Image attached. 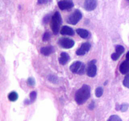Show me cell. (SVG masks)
<instances>
[{"mask_svg":"<svg viewBox=\"0 0 129 121\" xmlns=\"http://www.w3.org/2000/svg\"><path fill=\"white\" fill-rule=\"evenodd\" d=\"M90 87L87 84H83L76 93L75 100L77 103L82 105L85 103L90 97Z\"/></svg>","mask_w":129,"mask_h":121,"instance_id":"cell-1","label":"cell"},{"mask_svg":"<svg viewBox=\"0 0 129 121\" xmlns=\"http://www.w3.org/2000/svg\"><path fill=\"white\" fill-rule=\"evenodd\" d=\"M62 24V17L60 13L56 11L51 19V28L54 34H57L60 31V25Z\"/></svg>","mask_w":129,"mask_h":121,"instance_id":"cell-2","label":"cell"},{"mask_svg":"<svg viewBox=\"0 0 129 121\" xmlns=\"http://www.w3.org/2000/svg\"><path fill=\"white\" fill-rule=\"evenodd\" d=\"M70 70L75 74H83L85 71V65L80 61H76L71 65Z\"/></svg>","mask_w":129,"mask_h":121,"instance_id":"cell-3","label":"cell"},{"mask_svg":"<svg viewBox=\"0 0 129 121\" xmlns=\"http://www.w3.org/2000/svg\"><path fill=\"white\" fill-rule=\"evenodd\" d=\"M82 18V13L79 10H76L68 18V23L71 25H76Z\"/></svg>","mask_w":129,"mask_h":121,"instance_id":"cell-4","label":"cell"},{"mask_svg":"<svg viewBox=\"0 0 129 121\" xmlns=\"http://www.w3.org/2000/svg\"><path fill=\"white\" fill-rule=\"evenodd\" d=\"M59 45L64 49H70L73 47L74 45V40L69 38H61L59 40Z\"/></svg>","mask_w":129,"mask_h":121,"instance_id":"cell-5","label":"cell"},{"mask_svg":"<svg viewBox=\"0 0 129 121\" xmlns=\"http://www.w3.org/2000/svg\"><path fill=\"white\" fill-rule=\"evenodd\" d=\"M96 60H92L89 63L87 68V75L89 77H94L96 74Z\"/></svg>","mask_w":129,"mask_h":121,"instance_id":"cell-6","label":"cell"},{"mask_svg":"<svg viewBox=\"0 0 129 121\" xmlns=\"http://www.w3.org/2000/svg\"><path fill=\"white\" fill-rule=\"evenodd\" d=\"M58 6L61 10H68L74 6V3L71 0H61L58 2Z\"/></svg>","mask_w":129,"mask_h":121,"instance_id":"cell-7","label":"cell"},{"mask_svg":"<svg viewBox=\"0 0 129 121\" xmlns=\"http://www.w3.org/2000/svg\"><path fill=\"white\" fill-rule=\"evenodd\" d=\"M125 48L121 45H117L115 47V52L113 53L111 55V57L113 60H117L120 55L124 52Z\"/></svg>","mask_w":129,"mask_h":121,"instance_id":"cell-8","label":"cell"},{"mask_svg":"<svg viewBox=\"0 0 129 121\" xmlns=\"http://www.w3.org/2000/svg\"><path fill=\"white\" fill-rule=\"evenodd\" d=\"M97 0H85L84 3V8L87 11H93L96 8Z\"/></svg>","mask_w":129,"mask_h":121,"instance_id":"cell-9","label":"cell"},{"mask_svg":"<svg viewBox=\"0 0 129 121\" xmlns=\"http://www.w3.org/2000/svg\"><path fill=\"white\" fill-rule=\"evenodd\" d=\"M91 48V44L88 42L84 43L77 50L76 54L78 55H83L86 54Z\"/></svg>","mask_w":129,"mask_h":121,"instance_id":"cell-10","label":"cell"},{"mask_svg":"<svg viewBox=\"0 0 129 121\" xmlns=\"http://www.w3.org/2000/svg\"><path fill=\"white\" fill-rule=\"evenodd\" d=\"M119 70L123 74H126L129 73V60L126 59L123 63H121L119 67Z\"/></svg>","mask_w":129,"mask_h":121,"instance_id":"cell-11","label":"cell"},{"mask_svg":"<svg viewBox=\"0 0 129 121\" xmlns=\"http://www.w3.org/2000/svg\"><path fill=\"white\" fill-rule=\"evenodd\" d=\"M60 32L62 35H74V31L72 28L68 26H64L60 30Z\"/></svg>","mask_w":129,"mask_h":121,"instance_id":"cell-12","label":"cell"},{"mask_svg":"<svg viewBox=\"0 0 129 121\" xmlns=\"http://www.w3.org/2000/svg\"><path fill=\"white\" fill-rule=\"evenodd\" d=\"M40 52L43 55H45V56H48L50 54L54 52V48L52 46L44 47H42L40 49Z\"/></svg>","mask_w":129,"mask_h":121,"instance_id":"cell-13","label":"cell"},{"mask_svg":"<svg viewBox=\"0 0 129 121\" xmlns=\"http://www.w3.org/2000/svg\"><path fill=\"white\" fill-rule=\"evenodd\" d=\"M69 59H70V57H69V54L66 52H62L59 59V63L60 64L64 65L69 62Z\"/></svg>","mask_w":129,"mask_h":121,"instance_id":"cell-14","label":"cell"},{"mask_svg":"<svg viewBox=\"0 0 129 121\" xmlns=\"http://www.w3.org/2000/svg\"><path fill=\"white\" fill-rule=\"evenodd\" d=\"M76 32L83 39H87L89 36V32L85 29L78 28L76 30Z\"/></svg>","mask_w":129,"mask_h":121,"instance_id":"cell-15","label":"cell"},{"mask_svg":"<svg viewBox=\"0 0 129 121\" xmlns=\"http://www.w3.org/2000/svg\"><path fill=\"white\" fill-rule=\"evenodd\" d=\"M8 97L9 100H10L11 102H15V101L17 100L18 98V95L16 92H12L9 93Z\"/></svg>","mask_w":129,"mask_h":121,"instance_id":"cell-16","label":"cell"},{"mask_svg":"<svg viewBox=\"0 0 129 121\" xmlns=\"http://www.w3.org/2000/svg\"><path fill=\"white\" fill-rule=\"evenodd\" d=\"M37 98V93L36 92L34 91V92H31L30 94V100L28 102V104H30V103H33L34 101Z\"/></svg>","mask_w":129,"mask_h":121,"instance_id":"cell-17","label":"cell"},{"mask_svg":"<svg viewBox=\"0 0 129 121\" xmlns=\"http://www.w3.org/2000/svg\"><path fill=\"white\" fill-rule=\"evenodd\" d=\"M103 93V89L102 87H98L95 90V95L98 98L101 97Z\"/></svg>","mask_w":129,"mask_h":121,"instance_id":"cell-18","label":"cell"},{"mask_svg":"<svg viewBox=\"0 0 129 121\" xmlns=\"http://www.w3.org/2000/svg\"><path fill=\"white\" fill-rule=\"evenodd\" d=\"M108 121H122V120L118 115H113L110 117V118H108Z\"/></svg>","mask_w":129,"mask_h":121,"instance_id":"cell-19","label":"cell"},{"mask_svg":"<svg viewBox=\"0 0 129 121\" xmlns=\"http://www.w3.org/2000/svg\"><path fill=\"white\" fill-rule=\"evenodd\" d=\"M123 84L125 86L129 88V74L126 75V76L125 77L124 79H123Z\"/></svg>","mask_w":129,"mask_h":121,"instance_id":"cell-20","label":"cell"},{"mask_svg":"<svg viewBox=\"0 0 129 121\" xmlns=\"http://www.w3.org/2000/svg\"><path fill=\"white\" fill-rule=\"evenodd\" d=\"M128 108V105L124 103V104H122L120 105V110L122 112H125L127 110Z\"/></svg>","mask_w":129,"mask_h":121,"instance_id":"cell-21","label":"cell"},{"mask_svg":"<svg viewBox=\"0 0 129 121\" xmlns=\"http://www.w3.org/2000/svg\"><path fill=\"white\" fill-rule=\"evenodd\" d=\"M50 37V35L49 32H46L44 34V36H43V40L44 42L45 41H47V40H49Z\"/></svg>","mask_w":129,"mask_h":121,"instance_id":"cell-22","label":"cell"},{"mask_svg":"<svg viewBox=\"0 0 129 121\" xmlns=\"http://www.w3.org/2000/svg\"><path fill=\"white\" fill-rule=\"evenodd\" d=\"M27 83L29 86H33L35 84V80H34V79L33 78H29L27 80Z\"/></svg>","mask_w":129,"mask_h":121,"instance_id":"cell-23","label":"cell"},{"mask_svg":"<svg viewBox=\"0 0 129 121\" xmlns=\"http://www.w3.org/2000/svg\"><path fill=\"white\" fill-rule=\"evenodd\" d=\"M49 20H50V16H49V15H47L44 17V20H43V22H44V23H47Z\"/></svg>","mask_w":129,"mask_h":121,"instance_id":"cell-24","label":"cell"},{"mask_svg":"<svg viewBox=\"0 0 129 121\" xmlns=\"http://www.w3.org/2000/svg\"><path fill=\"white\" fill-rule=\"evenodd\" d=\"M47 2H48V0H38V4H39V5L45 4Z\"/></svg>","mask_w":129,"mask_h":121,"instance_id":"cell-25","label":"cell"},{"mask_svg":"<svg viewBox=\"0 0 129 121\" xmlns=\"http://www.w3.org/2000/svg\"><path fill=\"white\" fill-rule=\"evenodd\" d=\"M126 59L129 60V51L127 53V54H126Z\"/></svg>","mask_w":129,"mask_h":121,"instance_id":"cell-26","label":"cell"},{"mask_svg":"<svg viewBox=\"0 0 129 121\" xmlns=\"http://www.w3.org/2000/svg\"><path fill=\"white\" fill-rule=\"evenodd\" d=\"M127 1H128V2L129 3V0H127Z\"/></svg>","mask_w":129,"mask_h":121,"instance_id":"cell-27","label":"cell"}]
</instances>
